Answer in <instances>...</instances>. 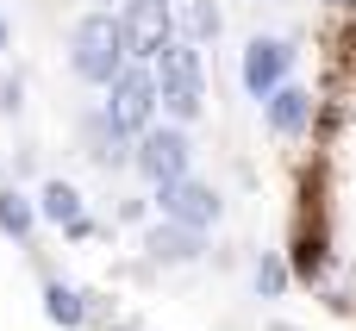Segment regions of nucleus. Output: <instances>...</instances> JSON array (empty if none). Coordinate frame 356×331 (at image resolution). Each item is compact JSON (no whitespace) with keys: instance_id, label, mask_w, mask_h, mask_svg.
Instances as JSON below:
<instances>
[{"instance_id":"obj_20","label":"nucleus","mask_w":356,"mask_h":331,"mask_svg":"<svg viewBox=\"0 0 356 331\" xmlns=\"http://www.w3.org/2000/svg\"><path fill=\"white\" fill-rule=\"evenodd\" d=\"M156 6H175V0H156Z\"/></svg>"},{"instance_id":"obj_17","label":"nucleus","mask_w":356,"mask_h":331,"mask_svg":"<svg viewBox=\"0 0 356 331\" xmlns=\"http://www.w3.org/2000/svg\"><path fill=\"white\" fill-rule=\"evenodd\" d=\"M13 50V25H6V13H0V56Z\"/></svg>"},{"instance_id":"obj_9","label":"nucleus","mask_w":356,"mask_h":331,"mask_svg":"<svg viewBox=\"0 0 356 331\" xmlns=\"http://www.w3.org/2000/svg\"><path fill=\"white\" fill-rule=\"evenodd\" d=\"M263 119H269L275 138H300V131L313 125V94H307L300 81H275V88L263 94Z\"/></svg>"},{"instance_id":"obj_11","label":"nucleus","mask_w":356,"mask_h":331,"mask_svg":"<svg viewBox=\"0 0 356 331\" xmlns=\"http://www.w3.org/2000/svg\"><path fill=\"white\" fill-rule=\"evenodd\" d=\"M81 150H88L100 169H125V163H131V138H125V131H119L100 106L81 119Z\"/></svg>"},{"instance_id":"obj_6","label":"nucleus","mask_w":356,"mask_h":331,"mask_svg":"<svg viewBox=\"0 0 356 331\" xmlns=\"http://www.w3.org/2000/svg\"><path fill=\"white\" fill-rule=\"evenodd\" d=\"M156 213H163V219H175V225H194V232H207V225H219L225 200H219V188H213V181L175 175V181H156Z\"/></svg>"},{"instance_id":"obj_14","label":"nucleus","mask_w":356,"mask_h":331,"mask_svg":"<svg viewBox=\"0 0 356 331\" xmlns=\"http://www.w3.org/2000/svg\"><path fill=\"white\" fill-rule=\"evenodd\" d=\"M44 319L63 325V331H75V325H88V307H81V294H75L69 282H44Z\"/></svg>"},{"instance_id":"obj_4","label":"nucleus","mask_w":356,"mask_h":331,"mask_svg":"<svg viewBox=\"0 0 356 331\" xmlns=\"http://www.w3.org/2000/svg\"><path fill=\"white\" fill-rule=\"evenodd\" d=\"M188 163H194V144H188V131L181 125H144L138 138H131V169L156 188V181H175V175H188Z\"/></svg>"},{"instance_id":"obj_13","label":"nucleus","mask_w":356,"mask_h":331,"mask_svg":"<svg viewBox=\"0 0 356 331\" xmlns=\"http://www.w3.org/2000/svg\"><path fill=\"white\" fill-rule=\"evenodd\" d=\"M175 6H181V38H188V44H219L225 13H219L213 0H175Z\"/></svg>"},{"instance_id":"obj_7","label":"nucleus","mask_w":356,"mask_h":331,"mask_svg":"<svg viewBox=\"0 0 356 331\" xmlns=\"http://www.w3.org/2000/svg\"><path fill=\"white\" fill-rule=\"evenodd\" d=\"M288 69H294V44L288 38H250L244 44V63H238V75H244V94L250 100H263L275 81H288Z\"/></svg>"},{"instance_id":"obj_19","label":"nucleus","mask_w":356,"mask_h":331,"mask_svg":"<svg viewBox=\"0 0 356 331\" xmlns=\"http://www.w3.org/2000/svg\"><path fill=\"white\" fill-rule=\"evenodd\" d=\"M332 6H356V0H332Z\"/></svg>"},{"instance_id":"obj_10","label":"nucleus","mask_w":356,"mask_h":331,"mask_svg":"<svg viewBox=\"0 0 356 331\" xmlns=\"http://www.w3.org/2000/svg\"><path fill=\"white\" fill-rule=\"evenodd\" d=\"M200 244H207V232H194V225H175V219H163V225H150V232H144V250H150V263H169V269H181V263H200Z\"/></svg>"},{"instance_id":"obj_15","label":"nucleus","mask_w":356,"mask_h":331,"mask_svg":"<svg viewBox=\"0 0 356 331\" xmlns=\"http://www.w3.org/2000/svg\"><path fill=\"white\" fill-rule=\"evenodd\" d=\"M250 282H257V294H263V300H275V294L288 288V263H282V257H263Z\"/></svg>"},{"instance_id":"obj_3","label":"nucleus","mask_w":356,"mask_h":331,"mask_svg":"<svg viewBox=\"0 0 356 331\" xmlns=\"http://www.w3.org/2000/svg\"><path fill=\"white\" fill-rule=\"evenodd\" d=\"M100 113H106L125 138H138L144 125H156V81H150V63H125V69L106 81Z\"/></svg>"},{"instance_id":"obj_16","label":"nucleus","mask_w":356,"mask_h":331,"mask_svg":"<svg viewBox=\"0 0 356 331\" xmlns=\"http://www.w3.org/2000/svg\"><path fill=\"white\" fill-rule=\"evenodd\" d=\"M19 106H25V81H19V69H13V75H6V69H0V113H6V119H13V113H19Z\"/></svg>"},{"instance_id":"obj_8","label":"nucleus","mask_w":356,"mask_h":331,"mask_svg":"<svg viewBox=\"0 0 356 331\" xmlns=\"http://www.w3.org/2000/svg\"><path fill=\"white\" fill-rule=\"evenodd\" d=\"M31 207H38V219L63 225L69 238H94V219H88V207H81V188H75V181H63V175H56V181H44Z\"/></svg>"},{"instance_id":"obj_2","label":"nucleus","mask_w":356,"mask_h":331,"mask_svg":"<svg viewBox=\"0 0 356 331\" xmlns=\"http://www.w3.org/2000/svg\"><path fill=\"white\" fill-rule=\"evenodd\" d=\"M125 63H131V56H125V44H119L113 6H88V13L75 19V31H69V69H75V81L106 88Z\"/></svg>"},{"instance_id":"obj_18","label":"nucleus","mask_w":356,"mask_h":331,"mask_svg":"<svg viewBox=\"0 0 356 331\" xmlns=\"http://www.w3.org/2000/svg\"><path fill=\"white\" fill-rule=\"evenodd\" d=\"M88 6H113V0H88Z\"/></svg>"},{"instance_id":"obj_21","label":"nucleus","mask_w":356,"mask_h":331,"mask_svg":"<svg viewBox=\"0 0 356 331\" xmlns=\"http://www.w3.org/2000/svg\"><path fill=\"white\" fill-rule=\"evenodd\" d=\"M257 6H275V0H257Z\"/></svg>"},{"instance_id":"obj_5","label":"nucleus","mask_w":356,"mask_h":331,"mask_svg":"<svg viewBox=\"0 0 356 331\" xmlns=\"http://www.w3.org/2000/svg\"><path fill=\"white\" fill-rule=\"evenodd\" d=\"M113 19H119V44L131 63H150L175 38V6H156V0H125Z\"/></svg>"},{"instance_id":"obj_12","label":"nucleus","mask_w":356,"mask_h":331,"mask_svg":"<svg viewBox=\"0 0 356 331\" xmlns=\"http://www.w3.org/2000/svg\"><path fill=\"white\" fill-rule=\"evenodd\" d=\"M0 232H6L13 244H31V232H38L31 194H19V188H6V181H0Z\"/></svg>"},{"instance_id":"obj_1","label":"nucleus","mask_w":356,"mask_h":331,"mask_svg":"<svg viewBox=\"0 0 356 331\" xmlns=\"http://www.w3.org/2000/svg\"><path fill=\"white\" fill-rule=\"evenodd\" d=\"M150 81H156V113L169 125H194L207 113V69H200V44H188L181 31L150 56Z\"/></svg>"}]
</instances>
